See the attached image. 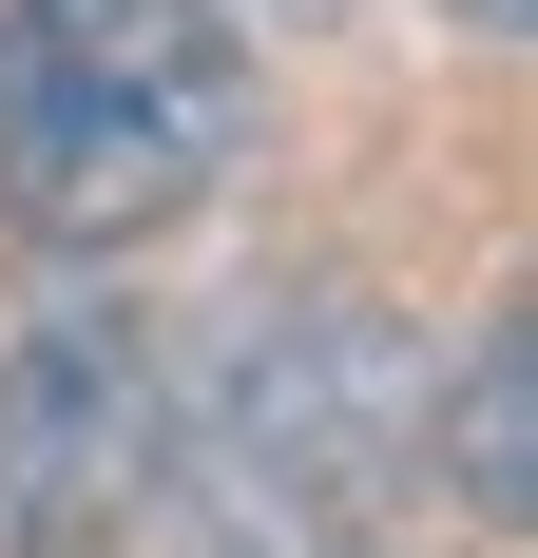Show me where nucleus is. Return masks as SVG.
I'll list each match as a JSON object with an SVG mask.
<instances>
[{
	"label": "nucleus",
	"mask_w": 538,
	"mask_h": 558,
	"mask_svg": "<svg viewBox=\"0 0 538 558\" xmlns=\"http://www.w3.org/2000/svg\"><path fill=\"white\" fill-rule=\"evenodd\" d=\"M250 155L231 0H0V231L155 251Z\"/></svg>",
	"instance_id": "nucleus-1"
},
{
	"label": "nucleus",
	"mask_w": 538,
	"mask_h": 558,
	"mask_svg": "<svg viewBox=\"0 0 538 558\" xmlns=\"http://www.w3.org/2000/svg\"><path fill=\"white\" fill-rule=\"evenodd\" d=\"M404 328H384L366 289H308V308H269L231 347V386L173 424V482H155V539L173 558H346L384 501V462H404Z\"/></svg>",
	"instance_id": "nucleus-2"
},
{
	"label": "nucleus",
	"mask_w": 538,
	"mask_h": 558,
	"mask_svg": "<svg viewBox=\"0 0 538 558\" xmlns=\"http://www.w3.org/2000/svg\"><path fill=\"white\" fill-rule=\"evenodd\" d=\"M173 482V328L58 289L0 347V558H135Z\"/></svg>",
	"instance_id": "nucleus-3"
},
{
	"label": "nucleus",
	"mask_w": 538,
	"mask_h": 558,
	"mask_svg": "<svg viewBox=\"0 0 538 558\" xmlns=\"http://www.w3.org/2000/svg\"><path fill=\"white\" fill-rule=\"evenodd\" d=\"M442 482H462L481 539H519V520H538V347H519V328L462 347V386H442Z\"/></svg>",
	"instance_id": "nucleus-4"
},
{
	"label": "nucleus",
	"mask_w": 538,
	"mask_h": 558,
	"mask_svg": "<svg viewBox=\"0 0 538 558\" xmlns=\"http://www.w3.org/2000/svg\"><path fill=\"white\" fill-rule=\"evenodd\" d=\"M462 20H481V39H519V20H538V0H462Z\"/></svg>",
	"instance_id": "nucleus-5"
}]
</instances>
